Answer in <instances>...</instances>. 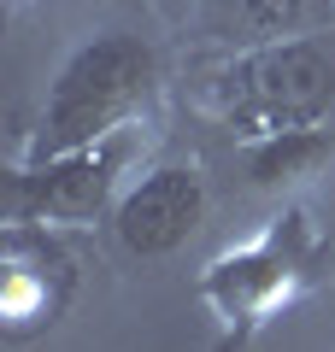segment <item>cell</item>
Returning a JSON list of instances; mask_svg holds the SVG:
<instances>
[{"mask_svg": "<svg viewBox=\"0 0 335 352\" xmlns=\"http://www.w3.org/2000/svg\"><path fill=\"white\" fill-rule=\"evenodd\" d=\"M323 153H329V135L318 124L312 129H283V135H265V141L247 147V170H253V182H288V176H306Z\"/></svg>", "mask_w": 335, "mask_h": 352, "instance_id": "5", "label": "cell"}, {"mask_svg": "<svg viewBox=\"0 0 335 352\" xmlns=\"http://www.w3.org/2000/svg\"><path fill=\"white\" fill-rule=\"evenodd\" d=\"M124 170V141L100 135L65 153H41L30 170L12 176L18 188V217H48V223H88L106 212L112 188Z\"/></svg>", "mask_w": 335, "mask_h": 352, "instance_id": "3", "label": "cell"}, {"mask_svg": "<svg viewBox=\"0 0 335 352\" xmlns=\"http://www.w3.org/2000/svg\"><path fill=\"white\" fill-rule=\"evenodd\" d=\"M335 106V65L318 41L276 36L230 59L212 82V112L241 141H265L283 129H312Z\"/></svg>", "mask_w": 335, "mask_h": 352, "instance_id": "1", "label": "cell"}, {"mask_svg": "<svg viewBox=\"0 0 335 352\" xmlns=\"http://www.w3.org/2000/svg\"><path fill=\"white\" fill-rule=\"evenodd\" d=\"M206 217V176L194 164H159L112 206V235L136 258H165L176 252Z\"/></svg>", "mask_w": 335, "mask_h": 352, "instance_id": "4", "label": "cell"}, {"mask_svg": "<svg viewBox=\"0 0 335 352\" xmlns=\"http://www.w3.org/2000/svg\"><path fill=\"white\" fill-rule=\"evenodd\" d=\"M153 88V47L136 36H94L59 65L48 100H41L36 124V159L41 153H65L83 141L118 135L141 94Z\"/></svg>", "mask_w": 335, "mask_h": 352, "instance_id": "2", "label": "cell"}]
</instances>
